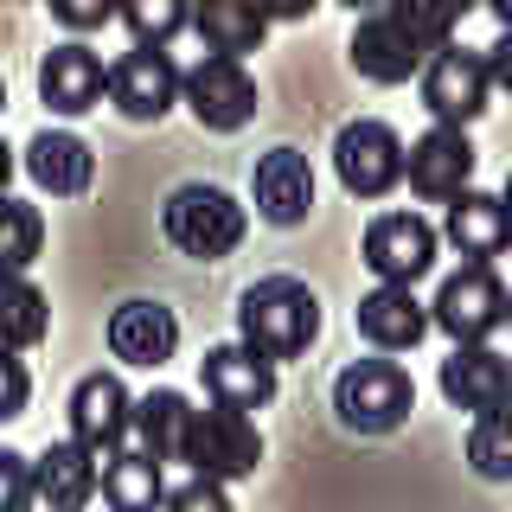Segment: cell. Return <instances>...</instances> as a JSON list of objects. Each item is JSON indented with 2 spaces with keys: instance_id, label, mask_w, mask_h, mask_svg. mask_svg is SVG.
<instances>
[{
  "instance_id": "7c38bea8",
  "label": "cell",
  "mask_w": 512,
  "mask_h": 512,
  "mask_svg": "<svg viewBox=\"0 0 512 512\" xmlns=\"http://www.w3.org/2000/svg\"><path fill=\"white\" fill-rule=\"evenodd\" d=\"M487 90H493V71L480 52H461V45H442L436 58L423 64V103L436 122H455L468 128L480 109H487Z\"/></svg>"
},
{
  "instance_id": "52a82bcc",
  "label": "cell",
  "mask_w": 512,
  "mask_h": 512,
  "mask_svg": "<svg viewBox=\"0 0 512 512\" xmlns=\"http://www.w3.org/2000/svg\"><path fill=\"white\" fill-rule=\"evenodd\" d=\"M436 224L416 218V212H384L365 224V269L378 282H397V288H416L436 269Z\"/></svg>"
},
{
  "instance_id": "7402d4cb",
  "label": "cell",
  "mask_w": 512,
  "mask_h": 512,
  "mask_svg": "<svg viewBox=\"0 0 512 512\" xmlns=\"http://www.w3.org/2000/svg\"><path fill=\"white\" fill-rule=\"evenodd\" d=\"M26 173H32V186H45L52 199H77V192H90V180H96L90 141L64 135V128H45L26 148Z\"/></svg>"
},
{
  "instance_id": "1f68e13d",
  "label": "cell",
  "mask_w": 512,
  "mask_h": 512,
  "mask_svg": "<svg viewBox=\"0 0 512 512\" xmlns=\"http://www.w3.org/2000/svg\"><path fill=\"white\" fill-rule=\"evenodd\" d=\"M167 512H231V493H224V480L192 474L186 487H173V493H167Z\"/></svg>"
},
{
  "instance_id": "3957f363",
  "label": "cell",
  "mask_w": 512,
  "mask_h": 512,
  "mask_svg": "<svg viewBox=\"0 0 512 512\" xmlns=\"http://www.w3.org/2000/svg\"><path fill=\"white\" fill-rule=\"evenodd\" d=\"M244 205L231 199V192H218V186H180V192H167V205H160V231H167V244L173 250H186V256H199V263H218V256H231L237 244H244Z\"/></svg>"
},
{
  "instance_id": "f546056e",
  "label": "cell",
  "mask_w": 512,
  "mask_h": 512,
  "mask_svg": "<svg viewBox=\"0 0 512 512\" xmlns=\"http://www.w3.org/2000/svg\"><path fill=\"white\" fill-rule=\"evenodd\" d=\"M39 212H32V205L26 199H7V250H0V256H7V269H13V276H26V263H32V256H39Z\"/></svg>"
},
{
  "instance_id": "603a6c76",
  "label": "cell",
  "mask_w": 512,
  "mask_h": 512,
  "mask_svg": "<svg viewBox=\"0 0 512 512\" xmlns=\"http://www.w3.org/2000/svg\"><path fill=\"white\" fill-rule=\"evenodd\" d=\"M192 26H199L205 52H218V58H244V52H256V45H263L269 13H263V0H199Z\"/></svg>"
},
{
  "instance_id": "836d02e7",
  "label": "cell",
  "mask_w": 512,
  "mask_h": 512,
  "mask_svg": "<svg viewBox=\"0 0 512 512\" xmlns=\"http://www.w3.org/2000/svg\"><path fill=\"white\" fill-rule=\"evenodd\" d=\"M0 372H7V410H0V416H20L26 410V365H20V352H7Z\"/></svg>"
},
{
  "instance_id": "4dcf8cb0",
  "label": "cell",
  "mask_w": 512,
  "mask_h": 512,
  "mask_svg": "<svg viewBox=\"0 0 512 512\" xmlns=\"http://www.w3.org/2000/svg\"><path fill=\"white\" fill-rule=\"evenodd\" d=\"M0 493H7V512H32V493H39V468L20 448H0Z\"/></svg>"
},
{
  "instance_id": "e575fe53",
  "label": "cell",
  "mask_w": 512,
  "mask_h": 512,
  "mask_svg": "<svg viewBox=\"0 0 512 512\" xmlns=\"http://www.w3.org/2000/svg\"><path fill=\"white\" fill-rule=\"evenodd\" d=\"M487 71H493V90L512 96V32H500V45H487Z\"/></svg>"
},
{
  "instance_id": "ba28073f",
  "label": "cell",
  "mask_w": 512,
  "mask_h": 512,
  "mask_svg": "<svg viewBox=\"0 0 512 512\" xmlns=\"http://www.w3.org/2000/svg\"><path fill=\"white\" fill-rule=\"evenodd\" d=\"M186 109H192V122L212 128V135L244 128V122L256 116V77L244 71V58L205 52V58L186 71Z\"/></svg>"
},
{
  "instance_id": "cb8c5ba5",
  "label": "cell",
  "mask_w": 512,
  "mask_h": 512,
  "mask_svg": "<svg viewBox=\"0 0 512 512\" xmlns=\"http://www.w3.org/2000/svg\"><path fill=\"white\" fill-rule=\"evenodd\" d=\"M192 423H199V410L180 391H148L135 410V436L154 461H192Z\"/></svg>"
},
{
  "instance_id": "4fadbf2b",
  "label": "cell",
  "mask_w": 512,
  "mask_h": 512,
  "mask_svg": "<svg viewBox=\"0 0 512 512\" xmlns=\"http://www.w3.org/2000/svg\"><path fill=\"white\" fill-rule=\"evenodd\" d=\"M346 52H352V71H359V77H372V84H404L410 71H423V64L436 58V52H429V45L416 39V32H410L404 20H397V7L365 13Z\"/></svg>"
},
{
  "instance_id": "e0dca14e",
  "label": "cell",
  "mask_w": 512,
  "mask_h": 512,
  "mask_svg": "<svg viewBox=\"0 0 512 512\" xmlns=\"http://www.w3.org/2000/svg\"><path fill=\"white\" fill-rule=\"evenodd\" d=\"M109 352H116L122 365H167L173 352H180V320L173 308H160V301H122L116 314H109Z\"/></svg>"
},
{
  "instance_id": "9c48e42d",
  "label": "cell",
  "mask_w": 512,
  "mask_h": 512,
  "mask_svg": "<svg viewBox=\"0 0 512 512\" xmlns=\"http://www.w3.org/2000/svg\"><path fill=\"white\" fill-rule=\"evenodd\" d=\"M135 397L116 372H90L84 384L71 391V442H84L96 461H116L128 429H135Z\"/></svg>"
},
{
  "instance_id": "44dd1931",
  "label": "cell",
  "mask_w": 512,
  "mask_h": 512,
  "mask_svg": "<svg viewBox=\"0 0 512 512\" xmlns=\"http://www.w3.org/2000/svg\"><path fill=\"white\" fill-rule=\"evenodd\" d=\"M32 468H39V500L52 512H84L103 493V461L84 442H52Z\"/></svg>"
},
{
  "instance_id": "d4e9b609",
  "label": "cell",
  "mask_w": 512,
  "mask_h": 512,
  "mask_svg": "<svg viewBox=\"0 0 512 512\" xmlns=\"http://www.w3.org/2000/svg\"><path fill=\"white\" fill-rule=\"evenodd\" d=\"M160 468H167V461H154L148 448L103 461V500H109V512H167V480H160Z\"/></svg>"
},
{
  "instance_id": "5bb4252c",
  "label": "cell",
  "mask_w": 512,
  "mask_h": 512,
  "mask_svg": "<svg viewBox=\"0 0 512 512\" xmlns=\"http://www.w3.org/2000/svg\"><path fill=\"white\" fill-rule=\"evenodd\" d=\"M442 397L468 416L512 410V359L493 346H455L442 359Z\"/></svg>"
},
{
  "instance_id": "2e32d148",
  "label": "cell",
  "mask_w": 512,
  "mask_h": 512,
  "mask_svg": "<svg viewBox=\"0 0 512 512\" xmlns=\"http://www.w3.org/2000/svg\"><path fill=\"white\" fill-rule=\"evenodd\" d=\"M103 90H109V71H103V58L90 52V45H52L39 64V96H45V109H58V116H84V109L103 103Z\"/></svg>"
},
{
  "instance_id": "83f0119b",
  "label": "cell",
  "mask_w": 512,
  "mask_h": 512,
  "mask_svg": "<svg viewBox=\"0 0 512 512\" xmlns=\"http://www.w3.org/2000/svg\"><path fill=\"white\" fill-rule=\"evenodd\" d=\"M391 7H397V20H404L416 39L429 45V52H442V45H455L461 13L480 7V0H391Z\"/></svg>"
},
{
  "instance_id": "d6986e66",
  "label": "cell",
  "mask_w": 512,
  "mask_h": 512,
  "mask_svg": "<svg viewBox=\"0 0 512 512\" xmlns=\"http://www.w3.org/2000/svg\"><path fill=\"white\" fill-rule=\"evenodd\" d=\"M429 327H436V314L416 301V288L378 282L372 295L359 301V333H365V340H372L378 352H410Z\"/></svg>"
},
{
  "instance_id": "ab89813d",
  "label": "cell",
  "mask_w": 512,
  "mask_h": 512,
  "mask_svg": "<svg viewBox=\"0 0 512 512\" xmlns=\"http://www.w3.org/2000/svg\"><path fill=\"white\" fill-rule=\"evenodd\" d=\"M506 320H512V314H506Z\"/></svg>"
},
{
  "instance_id": "d590c367",
  "label": "cell",
  "mask_w": 512,
  "mask_h": 512,
  "mask_svg": "<svg viewBox=\"0 0 512 512\" xmlns=\"http://www.w3.org/2000/svg\"><path fill=\"white\" fill-rule=\"evenodd\" d=\"M314 7H320V0H263V13H269V20H308Z\"/></svg>"
},
{
  "instance_id": "4316f807",
  "label": "cell",
  "mask_w": 512,
  "mask_h": 512,
  "mask_svg": "<svg viewBox=\"0 0 512 512\" xmlns=\"http://www.w3.org/2000/svg\"><path fill=\"white\" fill-rule=\"evenodd\" d=\"M468 468L480 480H512V410L474 416V429H468Z\"/></svg>"
},
{
  "instance_id": "ac0fdd59",
  "label": "cell",
  "mask_w": 512,
  "mask_h": 512,
  "mask_svg": "<svg viewBox=\"0 0 512 512\" xmlns=\"http://www.w3.org/2000/svg\"><path fill=\"white\" fill-rule=\"evenodd\" d=\"M442 237L455 244L468 263H493L512 244V205L506 192H461L442 218Z\"/></svg>"
},
{
  "instance_id": "74e56055",
  "label": "cell",
  "mask_w": 512,
  "mask_h": 512,
  "mask_svg": "<svg viewBox=\"0 0 512 512\" xmlns=\"http://www.w3.org/2000/svg\"><path fill=\"white\" fill-rule=\"evenodd\" d=\"M340 7H352V13H359V20H365V13H384V7H391V0H340Z\"/></svg>"
},
{
  "instance_id": "7a4b0ae2",
  "label": "cell",
  "mask_w": 512,
  "mask_h": 512,
  "mask_svg": "<svg viewBox=\"0 0 512 512\" xmlns=\"http://www.w3.org/2000/svg\"><path fill=\"white\" fill-rule=\"evenodd\" d=\"M333 410H340V423L359 429V436H391V429L410 423L416 384L397 359H352L346 372L333 378Z\"/></svg>"
},
{
  "instance_id": "8fae6325",
  "label": "cell",
  "mask_w": 512,
  "mask_h": 512,
  "mask_svg": "<svg viewBox=\"0 0 512 512\" xmlns=\"http://www.w3.org/2000/svg\"><path fill=\"white\" fill-rule=\"evenodd\" d=\"M410 192L429 205H455L461 192H474V141L468 128L455 122H436L423 141H410Z\"/></svg>"
},
{
  "instance_id": "30bf717a",
  "label": "cell",
  "mask_w": 512,
  "mask_h": 512,
  "mask_svg": "<svg viewBox=\"0 0 512 512\" xmlns=\"http://www.w3.org/2000/svg\"><path fill=\"white\" fill-rule=\"evenodd\" d=\"M256 461H263V436H256L250 410H224V404L199 410V423H192V461H186L192 474L244 480V474H256Z\"/></svg>"
},
{
  "instance_id": "6da1fadb",
  "label": "cell",
  "mask_w": 512,
  "mask_h": 512,
  "mask_svg": "<svg viewBox=\"0 0 512 512\" xmlns=\"http://www.w3.org/2000/svg\"><path fill=\"white\" fill-rule=\"evenodd\" d=\"M314 333H320V301H314V288L295 282V276H269V282L244 288V301H237V340L256 346L276 365L301 359V352L314 346Z\"/></svg>"
},
{
  "instance_id": "ffe728a7",
  "label": "cell",
  "mask_w": 512,
  "mask_h": 512,
  "mask_svg": "<svg viewBox=\"0 0 512 512\" xmlns=\"http://www.w3.org/2000/svg\"><path fill=\"white\" fill-rule=\"evenodd\" d=\"M256 212H263L269 224H301L314 212V167H308V154L276 148V154L256 160Z\"/></svg>"
},
{
  "instance_id": "8d00e7d4",
  "label": "cell",
  "mask_w": 512,
  "mask_h": 512,
  "mask_svg": "<svg viewBox=\"0 0 512 512\" xmlns=\"http://www.w3.org/2000/svg\"><path fill=\"white\" fill-rule=\"evenodd\" d=\"M480 7H487V13H493V20H500V26L512 32V0H480Z\"/></svg>"
},
{
  "instance_id": "f35d334b",
  "label": "cell",
  "mask_w": 512,
  "mask_h": 512,
  "mask_svg": "<svg viewBox=\"0 0 512 512\" xmlns=\"http://www.w3.org/2000/svg\"><path fill=\"white\" fill-rule=\"evenodd\" d=\"M506 205H512V180H506Z\"/></svg>"
},
{
  "instance_id": "d6a6232c",
  "label": "cell",
  "mask_w": 512,
  "mask_h": 512,
  "mask_svg": "<svg viewBox=\"0 0 512 512\" xmlns=\"http://www.w3.org/2000/svg\"><path fill=\"white\" fill-rule=\"evenodd\" d=\"M52 13H58L71 32H90V26L122 20V0H52Z\"/></svg>"
},
{
  "instance_id": "f1b7e54d",
  "label": "cell",
  "mask_w": 512,
  "mask_h": 512,
  "mask_svg": "<svg viewBox=\"0 0 512 512\" xmlns=\"http://www.w3.org/2000/svg\"><path fill=\"white\" fill-rule=\"evenodd\" d=\"M0 320H7V352H26V346L45 333L52 308H45V295H39L26 276H13V282H7V308H0Z\"/></svg>"
},
{
  "instance_id": "5b68a950",
  "label": "cell",
  "mask_w": 512,
  "mask_h": 512,
  "mask_svg": "<svg viewBox=\"0 0 512 512\" xmlns=\"http://www.w3.org/2000/svg\"><path fill=\"white\" fill-rule=\"evenodd\" d=\"M333 173H340V186L352 199H384L397 180L410 173V148L397 141L391 122H346L340 135H333Z\"/></svg>"
},
{
  "instance_id": "8992f818",
  "label": "cell",
  "mask_w": 512,
  "mask_h": 512,
  "mask_svg": "<svg viewBox=\"0 0 512 512\" xmlns=\"http://www.w3.org/2000/svg\"><path fill=\"white\" fill-rule=\"evenodd\" d=\"M109 103L128 122H160L173 103H186V77L160 45H135V52H122L109 64Z\"/></svg>"
},
{
  "instance_id": "9a60e30c",
  "label": "cell",
  "mask_w": 512,
  "mask_h": 512,
  "mask_svg": "<svg viewBox=\"0 0 512 512\" xmlns=\"http://www.w3.org/2000/svg\"><path fill=\"white\" fill-rule=\"evenodd\" d=\"M199 378H205V391H212V404H224V410H263L269 397H276V359H263V352L244 346V340L212 346L199 359Z\"/></svg>"
},
{
  "instance_id": "277c9868",
  "label": "cell",
  "mask_w": 512,
  "mask_h": 512,
  "mask_svg": "<svg viewBox=\"0 0 512 512\" xmlns=\"http://www.w3.org/2000/svg\"><path fill=\"white\" fill-rule=\"evenodd\" d=\"M429 314H436V327H442L455 346H487L493 333L506 327L512 295H506V282L493 276V263H461L455 276L436 288Z\"/></svg>"
},
{
  "instance_id": "484cf974",
  "label": "cell",
  "mask_w": 512,
  "mask_h": 512,
  "mask_svg": "<svg viewBox=\"0 0 512 512\" xmlns=\"http://www.w3.org/2000/svg\"><path fill=\"white\" fill-rule=\"evenodd\" d=\"M192 13H199V0H122V26L135 32V45H160V52L186 32Z\"/></svg>"
}]
</instances>
